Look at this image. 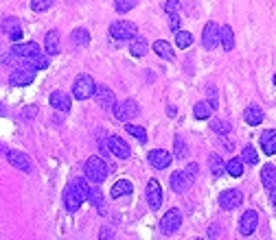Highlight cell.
<instances>
[{"label": "cell", "instance_id": "6da1fadb", "mask_svg": "<svg viewBox=\"0 0 276 240\" xmlns=\"http://www.w3.org/2000/svg\"><path fill=\"white\" fill-rule=\"evenodd\" d=\"M107 177V164L103 159V155H92V157H88L86 162V179L97 183V186H101V183L105 181Z\"/></svg>", "mask_w": 276, "mask_h": 240}, {"label": "cell", "instance_id": "7a4b0ae2", "mask_svg": "<svg viewBox=\"0 0 276 240\" xmlns=\"http://www.w3.org/2000/svg\"><path fill=\"white\" fill-rule=\"evenodd\" d=\"M95 90H97V83L90 74H79L73 83V96L77 101H88V98L95 96Z\"/></svg>", "mask_w": 276, "mask_h": 240}, {"label": "cell", "instance_id": "3957f363", "mask_svg": "<svg viewBox=\"0 0 276 240\" xmlns=\"http://www.w3.org/2000/svg\"><path fill=\"white\" fill-rule=\"evenodd\" d=\"M136 35H138L136 24L129 20H119L114 24H110V37L114 42H127V40L132 42Z\"/></svg>", "mask_w": 276, "mask_h": 240}, {"label": "cell", "instance_id": "277c9868", "mask_svg": "<svg viewBox=\"0 0 276 240\" xmlns=\"http://www.w3.org/2000/svg\"><path fill=\"white\" fill-rule=\"evenodd\" d=\"M83 201H86V199H83L81 190L77 188V183L70 181L66 186V190H64V205H66V210L73 214V212H77L79 208H81Z\"/></svg>", "mask_w": 276, "mask_h": 240}, {"label": "cell", "instance_id": "5b68a950", "mask_svg": "<svg viewBox=\"0 0 276 240\" xmlns=\"http://www.w3.org/2000/svg\"><path fill=\"white\" fill-rule=\"evenodd\" d=\"M222 44V26L215 24V22H208L202 31V46L206 50H213Z\"/></svg>", "mask_w": 276, "mask_h": 240}, {"label": "cell", "instance_id": "8992f818", "mask_svg": "<svg viewBox=\"0 0 276 240\" xmlns=\"http://www.w3.org/2000/svg\"><path fill=\"white\" fill-rule=\"evenodd\" d=\"M180 227H182V214H180V210H177V208H171V210L160 218V229H162V234H165V236H171V234H176Z\"/></svg>", "mask_w": 276, "mask_h": 240}, {"label": "cell", "instance_id": "52a82bcc", "mask_svg": "<svg viewBox=\"0 0 276 240\" xmlns=\"http://www.w3.org/2000/svg\"><path fill=\"white\" fill-rule=\"evenodd\" d=\"M138 116V103L134 98H127L123 101L121 105H114V118L121 120V122H129L132 118Z\"/></svg>", "mask_w": 276, "mask_h": 240}, {"label": "cell", "instance_id": "ba28073f", "mask_svg": "<svg viewBox=\"0 0 276 240\" xmlns=\"http://www.w3.org/2000/svg\"><path fill=\"white\" fill-rule=\"evenodd\" d=\"M193 177L189 175L186 171H176L173 175L169 177V186L173 192H177V195H182V192H186L191 186H193Z\"/></svg>", "mask_w": 276, "mask_h": 240}, {"label": "cell", "instance_id": "9c48e42d", "mask_svg": "<svg viewBox=\"0 0 276 240\" xmlns=\"http://www.w3.org/2000/svg\"><path fill=\"white\" fill-rule=\"evenodd\" d=\"M11 55L18 59H33L37 55H42V48L40 44H35V42H26V44H13L11 46Z\"/></svg>", "mask_w": 276, "mask_h": 240}, {"label": "cell", "instance_id": "30bf717a", "mask_svg": "<svg viewBox=\"0 0 276 240\" xmlns=\"http://www.w3.org/2000/svg\"><path fill=\"white\" fill-rule=\"evenodd\" d=\"M256 227H259V212L256 210L243 212L241 218H239V234L241 236H250V234H254Z\"/></svg>", "mask_w": 276, "mask_h": 240}, {"label": "cell", "instance_id": "8fae6325", "mask_svg": "<svg viewBox=\"0 0 276 240\" xmlns=\"http://www.w3.org/2000/svg\"><path fill=\"white\" fill-rule=\"evenodd\" d=\"M145 196H147V203H149V208H151L153 212L160 210V205H162V188H160V183H158L156 179L147 181Z\"/></svg>", "mask_w": 276, "mask_h": 240}, {"label": "cell", "instance_id": "7c38bea8", "mask_svg": "<svg viewBox=\"0 0 276 240\" xmlns=\"http://www.w3.org/2000/svg\"><path fill=\"white\" fill-rule=\"evenodd\" d=\"M243 203V195L241 190H235V188H230V190H224L222 195H219V205H222L224 210H237L239 205Z\"/></svg>", "mask_w": 276, "mask_h": 240}, {"label": "cell", "instance_id": "4fadbf2b", "mask_svg": "<svg viewBox=\"0 0 276 240\" xmlns=\"http://www.w3.org/2000/svg\"><path fill=\"white\" fill-rule=\"evenodd\" d=\"M107 147H110V153L116 155L119 159H127L129 155H132L129 144L125 142L123 138H119V135H110V138H107Z\"/></svg>", "mask_w": 276, "mask_h": 240}, {"label": "cell", "instance_id": "5bb4252c", "mask_svg": "<svg viewBox=\"0 0 276 240\" xmlns=\"http://www.w3.org/2000/svg\"><path fill=\"white\" fill-rule=\"evenodd\" d=\"M147 159H149V164H151L156 171H165V168H169V164L173 162L171 153H169V151H165V149H153L151 153L147 155Z\"/></svg>", "mask_w": 276, "mask_h": 240}, {"label": "cell", "instance_id": "9a60e30c", "mask_svg": "<svg viewBox=\"0 0 276 240\" xmlns=\"http://www.w3.org/2000/svg\"><path fill=\"white\" fill-rule=\"evenodd\" d=\"M35 79V70L31 68H18L11 72V77H9V83H11L13 87H22V86H31Z\"/></svg>", "mask_w": 276, "mask_h": 240}, {"label": "cell", "instance_id": "2e32d148", "mask_svg": "<svg viewBox=\"0 0 276 240\" xmlns=\"http://www.w3.org/2000/svg\"><path fill=\"white\" fill-rule=\"evenodd\" d=\"M7 159H9V164H11L13 168H18V171L31 173V159H29V155L22 153V151H9Z\"/></svg>", "mask_w": 276, "mask_h": 240}, {"label": "cell", "instance_id": "e0dca14e", "mask_svg": "<svg viewBox=\"0 0 276 240\" xmlns=\"http://www.w3.org/2000/svg\"><path fill=\"white\" fill-rule=\"evenodd\" d=\"M95 98H97V103H99V107L101 109H112V107L116 105V96H114V92L110 90V87H105V86H99L95 90Z\"/></svg>", "mask_w": 276, "mask_h": 240}, {"label": "cell", "instance_id": "ac0fdd59", "mask_svg": "<svg viewBox=\"0 0 276 240\" xmlns=\"http://www.w3.org/2000/svg\"><path fill=\"white\" fill-rule=\"evenodd\" d=\"M0 29H2V33L11 42H18L22 37V26H20V22H18V18H4Z\"/></svg>", "mask_w": 276, "mask_h": 240}, {"label": "cell", "instance_id": "d6986e66", "mask_svg": "<svg viewBox=\"0 0 276 240\" xmlns=\"http://www.w3.org/2000/svg\"><path fill=\"white\" fill-rule=\"evenodd\" d=\"M261 183H263L265 190H270V192L276 190V166L274 164H265L261 168Z\"/></svg>", "mask_w": 276, "mask_h": 240}, {"label": "cell", "instance_id": "ffe728a7", "mask_svg": "<svg viewBox=\"0 0 276 240\" xmlns=\"http://www.w3.org/2000/svg\"><path fill=\"white\" fill-rule=\"evenodd\" d=\"M259 142L265 155H276V129H265Z\"/></svg>", "mask_w": 276, "mask_h": 240}, {"label": "cell", "instance_id": "44dd1931", "mask_svg": "<svg viewBox=\"0 0 276 240\" xmlns=\"http://www.w3.org/2000/svg\"><path fill=\"white\" fill-rule=\"evenodd\" d=\"M70 44L75 46V48H86L88 44H90V31L88 29H75L70 33Z\"/></svg>", "mask_w": 276, "mask_h": 240}, {"label": "cell", "instance_id": "7402d4cb", "mask_svg": "<svg viewBox=\"0 0 276 240\" xmlns=\"http://www.w3.org/2000/svg\"><path fill=\"white\" fill-rule=\"evenodd\" d=\"M50 107H55L57 111H70V96L66 92H53L50 94Z\"/></svg>", "mask_w": 276, "mask_h": 240}, {"label": "cell", "instance_id": "603a6c76", "mask_svg": "<svg viewBox=\"0 0 276 240\" xmlns=\"http://www.w3.org/2000/svg\"><path fill=\"white\" fill-rule=\"evenodd\" d=\"M263 118H265L263 109H261V107H256V105L246 107V111H243V120H246L248 125H252V127L261 125V122H263Z\"/></svg>", "mask_w": 276, "mask_h": 240}, {"label": "cell", "instance_id": "cb8c5ba5", "mask_svg": "<svg viewBox=\"0 0 276 240\" xmlns=\"http://www.w3.org/2000/svg\"><path fill=\"white\" fill-rule=\"evenodd\" d=\"M44 48L46 55H59V33L57 31H49L44 37Z\"/></svg>", "mask_w": 276, "mask_h": 240}, {"label": "cell", "instance_id": "d4e9b609", "mask_svg": "<svg viewBox=\"0 0 276 240\" xmlns=\"http://www.w3.org/2000/svg\"><path fill=\"white\" fill-rule=\"evenodd\" d=\"M153 50H156V55H160L165 61H173V59H176V53H173L171 44H169V42H165V40L153 42Z\"/></svg>", "mask_w": 276, "mask_h": 240}, {"label": "cell", "instance_id": "484cf974", "mask_svg": "<svg viewBox=\"0 0 276 240\" xmlns=\"http://www.w3.org/2000/svg\"><path fill=\"white\" fill-rule=\"evenodd\" d=\"M208 168L213 173V177H224V173H226V164H224V159L217 153H213L208 157Z\"/></svg>", "mask_w": 276, "mask_h": 240}, {"label": "cell", "instance_id": "4316f807", "mask_svg": "<svg viewBox=\"0 0 276 240\" xmlns=\"http://www.w3.org/2000/svg\"><path fill=\"white\" fill-rule=\"evenodd\" d=\"M147 50H149V44L145 42V37H134L132 40V44H129V53L134 55V57H145L147 55Z\"/></svg>", "mask_w": 276, "mask_h": 240}, {"label": "cell", "instance_id": "83f0119b", "mask_svg": "<svg viewBox=\"0 0 276 240\" xmlns=\"http://www.w3.org/2000/svg\"><path fill=\"white\" fill-rule=\"evenodd\" d=\"M112 199H121V196H127V195H132V183L129 181H125V179H119L112 186Z\"/></svg>", "mask_w": 276, "mask_h": 240}, {"label": "cell", "instance_id": "f1b7e54d", "mask_svg": "<svg viewBox=\"0 0 276 240\" xmlns=\"http://www.w3.org/2000/svg\"><path fill=\"white\" fill-rule=\"evenodd\" d=\"M193 116L198 120H208L210 116H213V105L210 103H206V101H200L198 105L193 107Z\"/></svg>", "mask_w": 276, "mask_h": 240}, {"label": "cell", "instance_id": "f546056e", "mask_svg": "<svg viewBox=\"0 0 276 240\" xmlns=\"http://www.w3.org/2000/svg\"><path fill=\"white\" fill-rule=\"evenodd\" d=\"M222 46H224V50L235 48V33H232V29L228 24L222 26Z\"/></svg>", "mask_w": 276, "mask_h": 240}, {"label": "cell", "instance_id": "4dcf8cb0", "mask_svg": "<svg viewBox=\"0 0 276 240\" xmlns=\"http://www.w3.org/2000/svg\"><path fill=\"white\" fill-rule=\"evenodd\" d=\"M226 173L230 177H241L243 175V159H228L226 164Z\"/></svg>", "mask_w": 276, "mask_h": 240}, {"label": "cell", "instance_id": "1f68e13d", "mask_svg": "<svg viewBox=\"0 0 276 240\" xmlns=\"http://www.w3.org/2000/svg\"><path fill=\"white\" fill-rule=\"evenodd\" d=\"M26 68H31V70L49 68V55H37V57H33V59H26Z\"/></svg>", "mask_w": 276, "mask_h": 240}, {"label": "cell", "instance_id": "d6a6232c", "mask_svg": "<svg viewBox=\"0 0 276 240\" xmlns=\"http://www.w3.org/2000/svg\"><path fill=\"white\" fill-rule=\"evenodd\" d=\"M125 129H127V133L134 135V138H136L140 144H147V131H145L143 127H138V125H125Z\"/></svg>", "mask_w": 276, "mask_h": 240}, {"label": "cell", "instance_id": "836d02e7", "mask_svg": "<svg viewBox=\"0 0 276 240\" xmlns=\"http://www.w3.org/2000/svg\"><path fill=\"white\" fill-rule=\"evenodd\" d=\"M176 44L177 48H189L193 44V35L189 31H176Z\"/></svg>", "mask_w": 276, "mask_h": 240}, {"label": "cell", "instance_id": "e575fe53", "mask_svg": "<svg viewBox=\"0 0 276 240\" xmlns=\"http://www.w3.org/2000/svg\"><path fill=\"white\" fill-rule=\"evenodd\" d=\"M88 201H92V205H95L97 210H101V214L105 212V201H103V196H101L99 188H90V199Z\"/></svg>", "mask_w": 276, "mask_h": 240}, {"label": "cell", "instance_id": "d590c367", "mask_svg": "<svg viewBox=\"0 0 276 240\" xmlns=\"http://www.w3.org/2000/svg\"><path fill=\"white\" fill-rule=\"evenodd\" d=\"M241 159L246 164H252V166H254V164L259 162V153L254 151V147H250V144H248V147H243V151H241Z\"/></svg>", "mask_w": 276, "mask_h": 240}, {"label": "cell", "instance_id": "8d00e7d4", "mask_svg": "<svg viewBox=\"0 0 276 240\" xmlns=\"http://www.w3.org/2000/svg\"><path fill=\"white\" fill-rule=\"evenodd\" d=\"M55 2H57V0H31V9H33L35 13H42V11H49Z\"/></svg>", "mask_w": 276, "mask_h": 240}, {"label": "cell", "instance_id": "74e56055", "mask_svg": "<svg viewBox=\"0 0 276 240\" xmlns=\"http://www.w3.org/2000/svg\"><path fill=\"white\" fill-rule=\"evenodd\" d=\"M210 129H213L215 133H219V135L230 133V125H228V122H224V120H219V118H213V120H210Z\"/></svg>", "mask_w": 276, "mask_h": 240}, {"label": "cell", "instance_id": "f35d334b", "mask_svg": "<svg viewBox=\"0 0 276 240\" xmlns=\"http://www.w3.org/2000/svg\"><path fill=\"white\" fill-rule=\"evenodd\" d=\"M186 155H189V149H186V142L180 138V135H177V138H176V153H173V157H176V159H184Z\"/></svg>", "mask_w": 276, "mask_h": 240}, {"label": "cell", "instance_id": "ab89813d", "mask_svg": "<svg viewBox=\"0 0 276 240\" xmlns=\"http://www.w3.org/2000/svg\"><path fill=\"white\" fill-rule=\"evenodd\" d=\"M136 7V0H114V9L119 13H127Z\"/></svg>", "mask_w": 276, "mask_h": 240}, {"label": "cell", "instance_id": "60d3db41", "mask_svg": "<svg viewBox=\"0 0 276 240\" xmlns=\"http://www.w3.org/2000/svg\"><path fill=\"white\" fill-rule=\"evenodd\" d=\"M177 9H180V0H167L165 2V11L167 13H177Z\"/></svg>", "mask_w": 276, "mask_h": 240}, {"label": "cell", "instance_id": "b9f144b4", "mask_svg": "<svg viewBox=\"0 0 276 240\" xmlns=\"http://www.w3.org/2000/svg\"><path fill=\"white\" fill-rule=\"evenodd\" d=\"M169 29L173 33L180 29V18H177V13H169Z\"/></svg>", "mask_w": 276, "mask_h": 240}, {"label": "cell", "instance_id": "7bdbcfd3", "mask_svg": "<svg viewBox=\"0 0 276 240\" xmlns=\"http://www.w3.org/2000/svg\"><path fill=\"white\" fill-rule=\"evenodd\" d=\"M22 116H25V118H33V116H37V107L35 105L25 107V109H22Z\"/></svg>", "mask_w": 276, "mask_h": 240}, {"label": "cell", "instance_id": "ee69618b", "mask_svg": "<svg viewBox=\"0 0 276 240\" xmlns=\"http://www.w3.org/2000/svg\"><path fill=\"white\" fill-rule=\"evenodd\" d=\"M184 171L189 173V175H191V177H193V179H195V177H198V173H200V166H198V164H195V162H191L189 166L184 168Z\"/></svg>", "mask_w": 276, "mask_h": 240}, {"label": "cell", "instance_id": "f6af8a7d", "mask_svg": "<svg viewBox=\"0 0 276 240\" xmlns=\"http://www.w3.org/2000/svg\"><path fill=\"white\" fill-rule=\"evenodd\" d=\"M272 205L276 208V190H274V195H272Z\"/></svg>", "mask_w": 276, "mask_h": 240}, {"label": "cell", "instance_id": "bcb514c9", "mask_svg": "<svg viewBox=\"0 0 276 240\" xmlns=\"http://www.w3.org/2000/svg\"><path fill=\"white\" fill-rule=\"evenodd\" d=\"M274 86H276V74H274Z\"/></svg>", "mask_w": 276, "mask_h": 240}]
</instances>
